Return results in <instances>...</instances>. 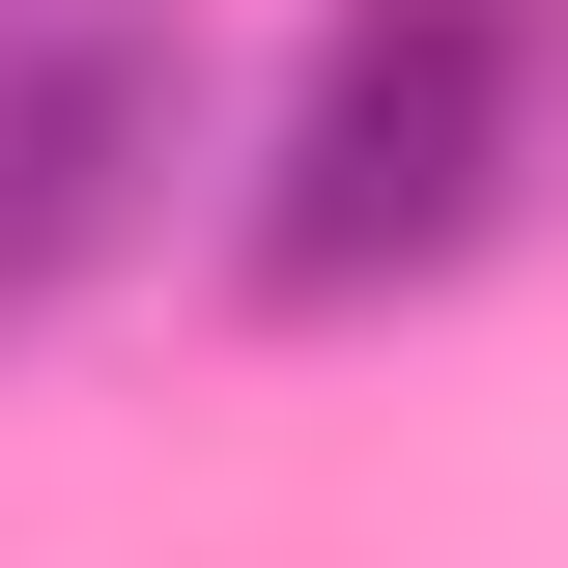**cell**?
<instances>
[{
  "label": "cell",
  "instance_id": "6da1fadb",
  "mask_svg": "<svg viewBox=\"0 0 568 568\" xmlns=\"http://www.w3.org/2000/svg\"><path fill=\"white\" fill-rule=\"evenodd\" d=\"M511 142H540V0H342L313 85H284L227 284L256 313H369V284H455L511 227Z\"/></svg>",
  "mask_w": 568,
  "mask_h": 568
},
{
  "label": "cell",
  "instance_id": "7a4b0ae2",
  "mask_svg": "<svg viewBox=\"0 0 568 568\" xmlns=\"http://www.w3.org/2000/svg\"><path fill=\"white\" fill-rule=\"evenodd\" d=\"M171 0H0V313H85V284L171 227Z\"/></svg>",
  "mask_w": 568,
  "mask_h": 568
}]
</instances>
